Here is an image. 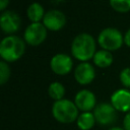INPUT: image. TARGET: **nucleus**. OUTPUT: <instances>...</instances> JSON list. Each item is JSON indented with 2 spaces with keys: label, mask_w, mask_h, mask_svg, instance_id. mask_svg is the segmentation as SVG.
<instances>
[{
  "label": "nucleus",
  "mask_w": 130,
  "mask_h": 130,
  "mask_svg": "<svg viewBox=\"0 0 130 130\" xmlns=\"http://www.w3.org/2000/svg\"><path fill=\"white\" fill-rule=\"evenodd\" d=\"M71 53L73 57L81 62H86L93 58L95 54V41L94 39L86 34L82 32L76 36L71 45Z\"/></svg>",
  "instance_id": "obj_1"
},
{
  "label": "nucleus",
  "mask_w": 130,
  "mask_h": 130,
  "mask_svg": "<svg viewBox=\"0 0 130 130\" xmlns=\"http://www.w3.org/2000/svg\"><path fill=\"white\" fill-rule=\"evenodd\" d=\"M25 51V44L17 36L5 37L0 43V56L5 62H14L22 57Z\"/></svg>",
  "instance_id": "obj_2"
},
{
  "label": "nucleus",
  "mask_w": 130,
  "mask_h": 130,
  "mask_svg": "<svg viewBox=\"0 0 130 130\" xmlns=\"http://www.w3.org/2000/svg\"><path fill=\"white\" fill-rule=\"evenodd\" d=\"M78 112L79 110L75 103L67 99L56 101L52 106V115L54 119L63 124H70L76 121L79 116Z\"/></svg>",
  "instance_id": "obj_3"
},
{
  "label": "nucleus",
  "mask_w": 130,
  "mask_h": 130,
  "mask_svg": "<svg viewBox=\"0 0 130 130\" xmlns=\"http://www.w3.org/2000/svg\"><path fill=\"white\" fill-rule=\"evenodd\" d=\"M98 43L103 48V50L111 52L121 48L122 44L124 43V38L117 28L107 27L100 32L98 37Z\"/></svg>",
  "instance_id": "obj_4"
},
{
  "label": "nucleus",
  "mask_w": 130,
  "mask_h": 130,
  "mask_svg": "<svg viewBox=\"0 0 130 130\" xmlns=\"http://www.w3.org/2000/svg\"><path fill=\"white\" fill-rule=\"evenodd\" d=\"M95 121L101 126H111L117 121V111L111 103H100L93 110Z\"/></svg>",
  "instance_id": "obj_5"
},
{
  "label": "nucleus",
  "mask_w": 130,
  "mask_h": 130,
  "mask_svg": "<svg viewBox=\"0 0 130 130\" xmlns=\"http://www.w3.org/2000/svg\"><path fill=\"white\" fill-rule=\"evenodd\" d=\"M47 38V28L41 22H31L24 30V41L30 46L42 44Z\"/></svg>",
  "instance_id": "obj_6"
},
{
  "label": "nucleus",
  "mask_w": 130,
  "mask_h": 130,
  "mask_svg": "<svg viewBox=\"0 0 130 130\" xmlns=\"http://www.w3.org/2000/svg\"><path fill=\"white\" fill-rule=\"evenodd\" d=\"M51 69L54 73L58 75H66L68 74L73 67V61L70 56L67 54H56L52 57L50 62Z\"/></svg>",
  "instance_id": "obj_7"
},
{
  "label": "nucleus",
  "mask_w": 130,
  "mask_h": 130,
  "mask_svg": "<svg viewBox=\"0 0 130 130\" xmlns=\"http://www.w3.org/2000/svg\"><path fill=\"white\" fill-rule=\"evenodd\" d=\"M20 17L14 11L6 10L2 12L0 17V27L3 32L8 34L9 36L16 32L20 27Z\"/></svg>",
  "instance_id": "obj_8"
},
{
  "label": "nucleus",
  "mask_w": 130,
  "mask_h": 130,
  "mask_svg": "<svg viewBox=\"0 0 130 130\" xmlns=\"http://www.w3.org/2000/svg\"><path fill=\"white\" fill-rule=\"evenodd\" d=\"M74 103L78 110L81 112H90L96 107L95 95L92 91L88 89L79 90L74 98Z\"/></svg>",
  "instance_id": "obj_9"
},
{
  "label": "nucleus",
  "mask_w": 130,
  "mask_h": 130,
  "mask_svg": "<svg viewBox=\"0 0 130 130\" xmlns=\"http://www.w3.org/2000/svg\"><path fill=\"white\" fill-rule=\"evenodd\" d=\"M66 23V16L65 14L57 9L49 10L45 13L43 18V24L46 26L47 29L50 30H59L61 29Z\"/></svg>",
  "instance_id": "obj_10"
},
{
  "label": "nucleus",
  "mask_w": 130,
  "mask_h": 130,
  "mask_svg": "<svg viewBox=\"0 0 130 130\" xmlns=\"http://www.w3.org/2000/svg\"><path fill=\"white\" fill-rule=\"evenodd\" d=\"M111 104L117 112H130V90L125 88L117 89L111 95Z\"/></svg>",
  "instance_id": "obj_11"
},
{
  "label": "nucleus",
  "mask_w": 130,
  "mask_h": 130,
  "mask_svg": "<svg viewBox=\"0 0 130 130\" xmlns=\"http://www.w3.org/2000/svg\"><path fill=\"white\" fill-rule=\"evenodd\" d=\"M94 77L95 70L93 66L88 62H81L76 66L74 70V78L81 85L89 84L94 79Z\"/></svg>",
  "instance_id": "obj_12"
},
{
  "label": "nucleus",
  "mask_w": 130,
  "mask_h": 130,
  "mask_svg": "<svg viewBox=\"0 0 130 130\" xmlns=\"http://www.w3.org/2000/svg\"><path fill=\"white\" fill-rule=\"evenodd\" d=\"M93 63L100 68H106L112 65L113 63V55L110 51L107 50H99L95 52L93 56Z\"/></svg>",
  "instance_id": "obj_13"
},
{
  "label": "nucleus",
  "mask_w": 130,
  "mask_h": 130,
  "mask_svg": "<svg viewBox=\"0 0 130 130\" xmlns=\"http://www.w3.org/2000/svg\"><path fill=\"white\" fill-rule=\"evenodd\" d=\"M95 123L96 121L94 115L91 112H81L76 120L77 127L80 130H90L91 128H93Z\"/></svg>",
  "instance_id": "obj_14"
},
{
  "label": "nucleus",
  "mask_w": 130,
  "mask_h": 130,
  "mask_svg": "<svg viewBox=\"0 0 130 130\" xmlns=\"http://www.w3.org/2000/svg\"><path fill=\"white\" fill-rule=\"evenodd\" d=\"M26 14H27L28 19H29L31 22H40V20L43 19L44 16H45L44 8H43V6H42L40 3H38V2L31 3V4L27 7Z\"/></svg>",
  "instance_id": "obj_15"
},
{
  "label": "nucleus",
  "mask_w": 130,
  "mask_h": 130,
  "mask_svg": "<svg viewBox=\"0 0 130 130\" xmlns=\"http://www.w3.org/2000/svg\"><path fill=\"white\" fill-rule=\"evenodd\" d=\"M48 93L49 95L56 102V101H60V100H63L64 99V95H65V87L62 83L58 82V81H55V82H52L50 85H49V88H48Z\"/></svg>",
  "instance_id": "obj_16"
},
{
  "label": "nucleus",
  "mask_w": 130,
  "mask_h": 130,
  "mask_svg": "<svg viewBox=\"0 0 130 130\" xmlns=\"http://www.w3.org/2000/svg\"><path fill=\"white\" fill-rule=\"evenodd\" d=\"M110 4L118 12H127L130 10V0H110Z\"/></svg>",
  "instance_id": "obj_17"
},
{
  "label": "nucleus",
  "mask_w": 130,
  "mask_h": 130,
  "mask_svg": "<svg viewBox=\"0 0 130 130\" xmlns=\"http://www.w3.org/2000/svg\"><path fill=\"white\" fill-rule=\"evenodd\" d=\"M10 68L5 61H0V84L3 85L9 79Z\"/></svg>",
  "instance_id": "obj_18"
},
{
  "label": "nucleus",
  "mask_w": 130,
  "mask_h": 130,
  "mask_svg": "<svg viewBox=\"0 0 130 130\" xmlns=\"http://www.w3.org/2000/svg\"><path fill=\"white\" fill-rule=\"evenodd\" d=\"M120 81L125 87H130V67L124 68L120 72Z\"/></svg>",
  "instance_id": "obj_19"
},
{
  "label": "nucleus",
  "mask_w": 130,
  "mask_h": 130,
  "mask_svg": "<svg viewBox=\"0 0 130 130\" xmlns=\"http://www.w3.org/2000/svg\"><path fill=\"white\" fill-rule=\"evenodd\" d=\"M123 128L125 130H130V112H128L123 119Z\"/></svg>",
  "instance_id": "obj_20"
},
{
  "label": "nucleus",
  "mask_w": 130,
  "mask_h": 130,
  "mask_svg": "<svg viewBox=\"0 0 130 130\" xmlns=\"http://www.w3.org/2000/svg\"><path fill=\"white\" fill-rule=\"evenodd\" d=\"M124 43H125L128 47H130V28L126 31V34H125V36H124Z\"/></svg>",
  "instance_id": "obj_21"
},
{
  "label": "nucleus",
  "mask_w": 130,
  "mask_h": 130,
  "mask_svg": "<svg viewBox=\"0 0 130 130\" xmlns=\"http://www.w3.org/2000/svg\"><path fill=\"white\" fill-rule=\"evenodd\" d=\"M9 0H0V10H4L8 5Z\"/></svg>",
  "instance_id": "obj_22"
},
{
  "label": "nucleus",
  "mask_w": 130,
  "mask_h": 130,
  "mask_svg": "<svg viewBox=\"0 0 130 130\" xmlns=\"http://www.w3.org/2000/svg\"><path fill=\"white\" fill-rule=\"evenodd\" d=\"M108 130H125L124 128L122 127H118V126H113V127H110Z\"/></svg>",
  "instance_id": "obj_23"
}]
</instances>
